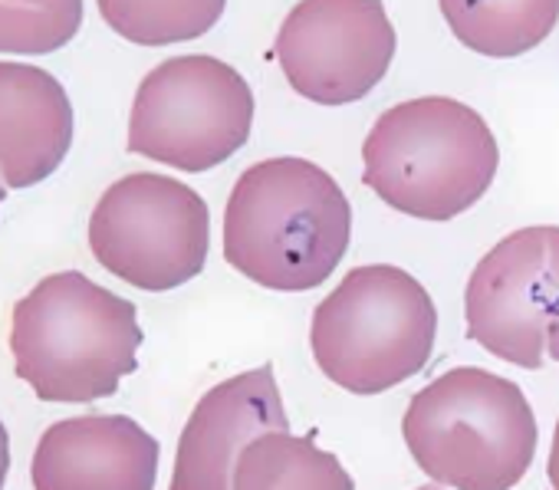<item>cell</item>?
Returning a JSON list of instances; mask_svg holds the SVG:
<instances>
[{
    "label": "cell",
    "mask_w": 559,
    "mask_h": 490,
    "mask_svg": "<svg viewBox=\"0 0 559 490\" xmlns=\"http://www.w3.org/2000/svg\"><path fill=\"white\" fill-rule=\"evenodd\" d=\"M287 425L273 366L207 389L178 438L168 490H230L240 451L266 431H287Z\"/></svg>",
    "instance_id": "30bf717a"
},
{
    "label": "cell",
    "mask_w": 559,
    "mask_h": 490,
    "mask_svg": "<svg viewBox=\"0 0 559 490\" xmlns=\"http://www.w3.org/2000/svg\"><path fill=\"white\" fill-rule=\"evenodd\" d=\"M230 490H356V480L313 434L266 431L240 451Z\"/></svg>",
    "instance_id": "5bb4252c"
},
{
    "label": "cell",
    "mask_w": 559,
    "mask_h": 490,
    "mask_svg": "<svg viewBox=\"0 0 559 490\" xmlns=\"http://www.w3.org/2000/svg\"><path fill=\"white\" fill-rule=\"evenodd\" d=\"M418 490H438V487H418Z\"/></svg>",
    "instance_id": "ffe728a7"
},
{
    "label": "cell",
    "mask_w": 559,
    "mask_h": 490,
    "mask_svg": "<svg viewBox=\"0 0 559 490\" xmlns=\"http://www.w3.org/2000/svg\"><path fill=\"white\" fill-rule=\"evenodd\" d=\"M83 27V0H0V53L47 57Z\"/></svg>",
    "instance_id": "2e32d148"
},
{
    "label": "cell",
    "mask_w": 559,
    "mask_h": 490,
    "mask_svg": "<svg viewBox=\"0 0 559 490\" xmlns=\"http://www.w3.org/2000/svg\"><path fill=\"white\" fill-rule=\"evenodd\" d=\"M435 336L438 310L425 284L392 264H369L317 307L310 349L333 385L382 395L428 366Z\"/></svg>",
    "instance_id": "5b68a950"
},
{
    "label": "cell",
    "mask_w": 559,
    "mask_h": 490,
    "mask_svg": "<svg viewBox=\"0 0 559 490\" xmlns=\"http://www.w3.org/2000/svg\"><path fill=\"white\" fill-rule=\"evenodd\" d=\"M90 251L112 277L135 290H178L207 264V204L178 178L155 171L126 175L96 201L90 217Z\"/></svg>",
    "instance_id": "52a82bcc"
},
{
    "label": "cell",
    "mask_w": 559,
    "mask_h": 490,
    "mask_svg": "<svg viewBox=\"0 0 559 490\" xmlns=\"http://www.w3.org/2000/svg\"><path fill=\"white\" fill-rule=\"evenodd\" d=\"M142 326L132 300L80 271L44 277L11 316L14 372L44 402H96L139 369Z\"/></svg>",
    "instance_id": "7a4b0ae2"
},
{
    "label": "cell",
    "mask_w": 559,
    "mask_h": 490,
    "mask_svg": "<svg viewBox=\"0 0 559 490\" xmlns=\"http://www.w3.org/2000/svg\"><path fill=\"white\" fill-rule=\"evenodd\" d=\"M349 240L346 191L307 158L280 155L250 165L224 207V261L276 294H307L326 284Z\"/></svg>",
    "instance_id": "6da1fadb"
},
{
    "label": "cell",
    "mask_w": 559,
    "mask_h": 490,
    "mask_svg": "<svg viewBox=\"0 0 559 490\" xmlns=\"http://www.w3.org/2000/svg\"><path fill=\"white\" fill-rule=\"evenodd\" d=\"M454 40L490 60L536 50L559 24V0H438Z\"/></svg>",
    "instance_id": "4fadbf2b"
},
{
    "label": "cell",
    "mask_w": 559,
    "mask_h": 490,
    "mask_svg": "<svg viewBox=\"0 0 559 490\" xmlns=\"http://www.w3.org/2000/svg\"><path fill=\"white\" fill-rule=\"evenodd\" d=\"M0 204H4V178H0Z\"/></svg>",
    "instance_id": "d6986e66"
},
{
    "label": "cell",
    "mask_w": 559,
    "mask_h": 490,
    "mask_svg": "<svg viewBox=\"0 0 559 490\" xmlns=\"http://www.w3.org/2000/svg\"><path fill=\"white\" fill-rule=\"evenodd\" d=\"M8 470H11V434H8L4 421H0V490H4Z\"/></svg>",
    "instance_id": "ac0fdd59"
},
{
    "label": "cell",
    "mask_w": 559,
    "mask_h": 490,
    "mask_svg": "<svg viewBox=\"0 0 559 490\" xmlns=\"http://www.w3.org/2000/svg\"><path fill=\"white\" fill-rule=\"evenodd\" d=\"M362 165V181L399 214L451 220L487 194L500 148L477 109L451 96H421L376 119Z\"/></svg>",
    "instance_id": "3957f363"
},
{
    "label": "cell",
    "mask_w": 559,
    "mask_h": 490,
    "mask_svg": "<svg viewBox=\"0 0 559 490\" xmlns=\"http://www.w3.org/2000/svg\"><path fill=\"white\" fill-rule=\"evenodd\" d=\"M467 339L520 369L559 362V227L507 234L477 261L464 290Z\"/></svg>",
    "instance_id": "ba28073f"
},
{
    "label": "cell",
    "mask_w": 559,
    "mask_h": 490,
    "mask_svg": "<svg viewBox=\"0 0 559 490\" xmlns=\"http://www.w3.org/2000/svg\"><path fill=\"white\" fill-rule=\"evenodd\" d=\"M546 474H549V487L559 490V421H556V431H552V447H549Z\"/></svg>",
    "instance_id": "e0dca14e"
},
{
    "label": "cell",
    "mask_w": 559,
    "mask_h": 490,
    "mask_svg": "<svg viewBox=\"0 0 559 490\" xmlns=\"http://www.w3.org/2000/svg\"><path fill=\"white\" fill-rule=\"evenodd\" d=\"M399 50L382 0H300L273 40L290 89L317 106L366 99Z\"/></svg>",
    "instance_id": "9c48e42d"
},
{
    "label": "cell",
    "mask_w": 559,
    "mask_h": 490,
    "mask_svg": "<svg viewBox=\"0 0 559 490\" xmlns=\"http://www.w3.org/2000/svg\"><path fill=\"white\" fill-rule=\"evenodd\" d=\"M73 145L63 83L31 63H0V178L8 188L47 181Z\"/></svg>",
    "instance_id": "7c38bea8"
},
{
    "label": "cell",
    "mask_w": 559,
    "mask_h": 490,
    "mask_svg": "<svg viewBox=\"0 0 559 490\" xmlns=\"http://www.w3.org/2000/svg\"><path fill=\"white\" fill-rule=\"evenodd\" d=\"M34 490H155L158 441L129 415H80L44 431Z\"/></svg>",
    "instance_id": "8fae6325"
},
{
    "label": "cell",
    "mask_w": 559,
    "mask_h": 490,
    "mask_svg": "<svg viewBox=\"0 0 559 490\" xmlns=\"http://www.w3.org/2000/svg\"><path fill=\"white\" fill-rule=\"evenodd\" d=\"M402 438L435 483L513 490L533 464L539 428L516 382L461 366L412 395Z\"/></svg>",
    "instance_id": "277c9868"
},
{
    "label": "cell",
    "mask_w": 559,
    "mask_h": 490,
    "mask_svg": "<svg viewBox=\"0 0 559 490\" xmlns=\"http://www.w3.org/2000/svg\"><path fill=\"white\" fill-rule=\"evenodd\" d=\"M103 21L129 44L171 47L204 37L227 0H96Z\"/></svg>",
    "instance_id": "9a60e30c"
},
{
    "label": "cell",
    "mask_w": 559,
    "mask_h": 490,
    "mask_svg": "<svg viewBox=\"0 0 559 490\" xmlns=\"http://www.w3.org/2000/svg\"><path fill=\"white\" fill-rule=\"evenodd\" d=\"M253 129L250 83L214 57H171L135 89L129 152L178 171H211L234 158Z\"/></svg>",
    "instance_id": "8992f818"
}]
</instances>
